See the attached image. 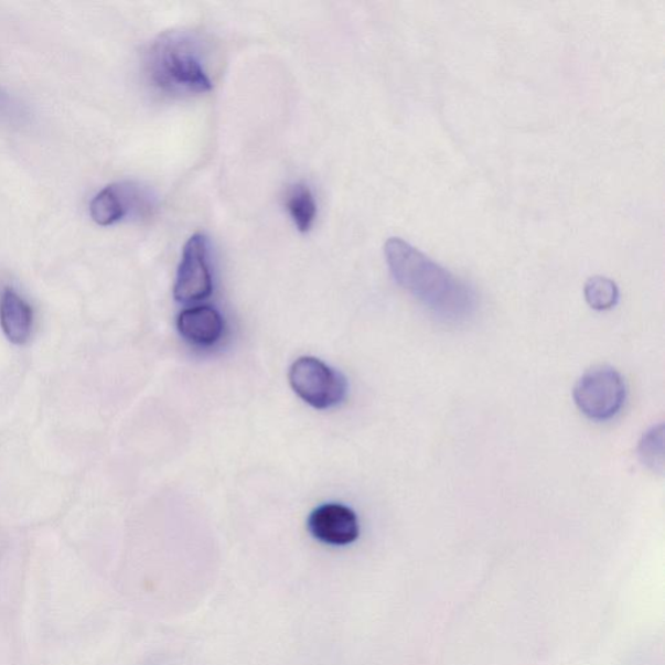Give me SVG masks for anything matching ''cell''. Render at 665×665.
Segmentation results:
<instances>
[{"label":"cell","instance_id":"cell-11","mask_svg":"<svg viewBox=\"0 0 665 665\" xmlns=\"http://www.w3.org/2000/svg\"><path fill=\"white\" fill-rule=\"evenodd\" d=\"M619 296L618 285L608 277H591L584 285V299L597 311L613 309L619 302Z\"/></svg>","mask_w":665,"mask_h":665},{"label":"cell","instance_id":"cell-5","mask_svg":"<svg viewBox=\"0 0 665 665\" xmlns=\"http://www.w3.org/2000/svg\"><path fill=\"white\" fill-rule=\"evenodd\" d=\"M214 291L210 267L208 239L196 233L187 240L175 277L173 296L184 304L204 301Z\"/></svg>","mask_w":665,"mask_h":665},{"label":"cell","instance_id":"cell-1","mask_svg":"<svg viewBox=\"0 0 665 665\" xmlns=\"http://www.w3.org/2000/svg\"><path fill=\"white\" fill-rule=\"evenodd\" d=\"M384 250L394 280L438 318L459 321L471 315L476 294L470 285L405 239H387Z\"/></svg>","mask_w":665,"mask_h":665},{"label":"cell","instance_id":"cell-3","mask_svg":"<svg viewBox=\"0 0 665 665\" xmlns=\"http://www.w3.org/2000/svg\"><path fill=\"white\" fill-rule=\"evenodd\" d=\"M580 411L593 421H608L621 411L626 399L623 376L611 367H596L583 374L573 389Z\"/></svg>","mask_w":665,"mask_h":665},{"label":"cell","instance_id":"cell-9","mask_svg":"<svg viewBox=\"0 0 665 665\" xmlns=\"http://www.w3.org/2000/svg\"><path fill=\"white\" fill-rule=\"evenodd\" d=\"M0 326L14 345H25L33 331V310L23 297L12 288H6L0 297Z\"/></svg>","mask_w":665,"mask_h":665},{"label":"cell","instance_id":"cell-7","mask_svg":"<svg viewBox=\"0 0 665 665\" xmlns=\"http://www.w3.org/2000/svg\"><path fill=\"white\" fill-rule=\"evenodd\" d=\"M309 530L320 543L332 546L353 544L361 535L356 514L340 503H328L313 510L309 517Z\"/></svg>","mask_w":665,"mask_h":665},{"label":"cell","instance_id":"cell-13","mask_svg":"<svg viewBox=\"0 0 665 665\" xmlns=\"http://www.w3.org/2000/svg\"><path fill=\"white\" fill-rule=\"evenodd\" d=\"M25 116L24 108L19 101L0 87V120L18 124L23 122Z\"/></svg>","mask_w":665,"mask_h":665},{"label":"cell","instance_id":"cell-6","mask_svg":"<svg viewBox=\"0 0 665 665\" xmlns=\"http://www.w3.org/2000/svg\"><path fill=\"white\" fill-rule=\"evenodd\" d=\"M151 196L133 182H119L100 190L90 202V216L100 226H111L124 218H142L151 214Z\"/></svg>","mask_w":665,"mask_h":665},{"label":"cell","instance_id":"cell-2","mask_svg":"<svg viewBox=\"0 0 665 665\" xmlns=\"http://www.w3.org/2000/svg\"><path fill=\"white\" fill-rule=\"evenodd\" d=\"M146 72L158 90L179 97L208 93L214 86L207 71L206 47L192 32L159 35L146 57Z\"/></svg>","mask_w":665,"mask_h":665},{"label":"cell","instance_id":"cell-12","mask_svg":"<svg viewBox=\"0 0 665 665\" xmlns=\"http://www.w3.org/2000/svg\"><path fill=\"white\" fill-rule=\"evenodd\" d=\"M663 426L654 427L643 436L640 442V458L643 464L652 468L655 472H663L664 454H663Z\"/></svg>","mask_w":665,"mask_h":665},{"label":"cell","instance_id":"cell-10","mask_svg":"<svg viewBox=\"0 0 665 665\" xmlns=\"http://www.w3.org/2000/svg\"><path fill=\"white\" fill-rule=\"evenodd\" d=\"M287 208L299 232L307 233L317 221L318 206L311 189L296 184L289 189Z\"/></svg>","mask_w":665,"mask_h":665},{"label":"cell","instance_id":"cell-8","mask_svg":"<svg viewBox=\"0 0 665 665\" xmlns=\"http://www.w3.org/2000/svg\"><path fill=\"white\" fill-rule=\"evenodd\" d=\"M178 329L182 337L196 346H212L224 334L222 313L211 305H199L180 313Z\"/></svg>","mask_w":665,"mask_h":665},{"label":"cell","instance_id":"cell-4","mask_svg":"<svg viewBox=\"0 0 665 665\" xmlns=\"http://www.w3.org/2000/svg\"><path fill=\"white\" fill-rule=\"evenodd\" d=\"M289 382L297 396L317 409L339 406L347 394L346 378L318 357L302 356L292 363Z\"/></svg>","mask_w":665,"mask_h":665}]
</instances>
